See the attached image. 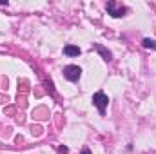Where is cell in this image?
Wrapping results in <instances>:
<instances>
[{
    "mask_svg": "<svg viewBox=\"0 0 156 154\" xmlns=\"http://www.w3.org/2000/svg\"><path fill=\"white\" fill-rule=\"evenodd\" d=\"M58 152H60V154H67V152H69V149L62 145V147H58Z\"/></svg>",
    "mask_w": 156,
    "mask_h": 154,
    "instance_id": "cell-7",
    "label": "cell"
},
{
    "mask_svg": "<svg viewBox=\"0 0 156 154\" xmlns=\"http://www.w3.org/2000/svg\"><path fill=\"white\" fill-rule=\"evenodd\" d=\"M80 53H82V49L78 45H66L64 47V54L66 56H78Z\"/></svg>",
    "mask_w": 156,
    "mask_h": 154,
    "instance_id": "cell-5",
    "label": "cell"
},
{
    "mask_svg": "<svg viewBox=\"0 0 156 154\" xmlns=\"http://www.w3.org/2000/svg\"><path fill=\"white\" fill-rule=\"evenodd\" d=\"M0 5H7V0H0Z\"/></svg>",
    "mask_w": 156,
    "mask_h": 154,
    "instance_id": "cell-10",
    "label": "cell"
},
{
    "mask_svg": "<svg viewBox=\"0 0 156 154\" xmlns=\"http://www.w3.org/2000/svg\"><path fill=\"white\" fill-rule=\"evenodd\" d=\"M82 154H91V151H89V147H83V149H82Z\"/></svg>",
    "mask_w": 156,
    "mask_h": 154,
    "instance_id": "cell-9",
    "label": "cell"
},
{
    "mask_svg": "<svg viewBox=\"0 0 156 154\" xmlns=\"http://www.w3.org/2000/svg\"><path fill=\"white\" fill-rule=\"evenodd\" d=\"M7 102V96H4V94H0V103H5Z\"/></svg>",
    "mask_w": 156,
    "mask_h": 154,
    "instance_id": "cell-8",
    "label": "cell"
},
{
    "mask_svg": "<svg viewBox=\"0 0 156 154\" xmlns=\"http://www.w3.org/2000/svg\"><path fill=\"white\" fill-rule=\"evenodd\" d=\"M142 45H144L145 49H156V40H153V38H144V40H142Z\"/></svg>",
    "mask_w": 156,
    "mask_h": 154,
    "instance_id": "cell-6",
    "label": "cell"
},
{
    "mask_svg": "<svg viewBox=\"0 0 156 154\" xmlns=\"http://www.w3.org/2000/svg\"><path fill=\"white\" fill-rule=\"evenodd\" d=\"M93 47H94V49L102 54V58H104L105 62H111V60H113V53H111L109 49H105L102 44H93Z\"/></svg>",
    "mask_w": 156,
    "mask_h": 154,
    "instance_id": "cell-4",
    "label": "cell"
},
{
    "mask_svg": "<svg viewBox=\"0 0 156 154\" xmlns=\"http://www.w3.org/2000/svg\"><path fill=\"white\" fill-rule=\"evenodd\" d=\"M91 102H93V105L98 109L100 116L105 114V109H107L109 98H107V94H105L104 91H98V93H94V94H93V98H91Z\"/></svg>",
    "mask_w": 156,
    "mask_h": 154,
    "instance_id": "cell-1",
    "label": "cell"
},
{
    "mask_svg": "<svg viewBox=\"0 0 156 154\" xmlns=\"http://www.w3.org/2000/svg\"><path fill=\"white\" fill-rule=\"evenodd\" d=\"M82 76V69L78 65H66L64 67V78L69 82H78Z\"/></svg>",
    "mask_w": 156,
    "mask_h": 154,
    "instance_id": "cell-3",
    "label": "cell"
},
{
    "mask_svg": "<svg viewBox=\"0 0 156 154\" xmlns=\"http://www.w3.org/2000/svg\"><path fill=\"white\" fill-rule=\"evenodd\" d=\"M105 9H107V13H109L113 18H122V16H125V13H129V7L118 5L115 0H109V2L105 4Z\"/></svg>",
    "mask_w": 156,
    "mask_h": 154,
    "instance_id": "cell-2",
    "label": "cell"
}]
</instances>
